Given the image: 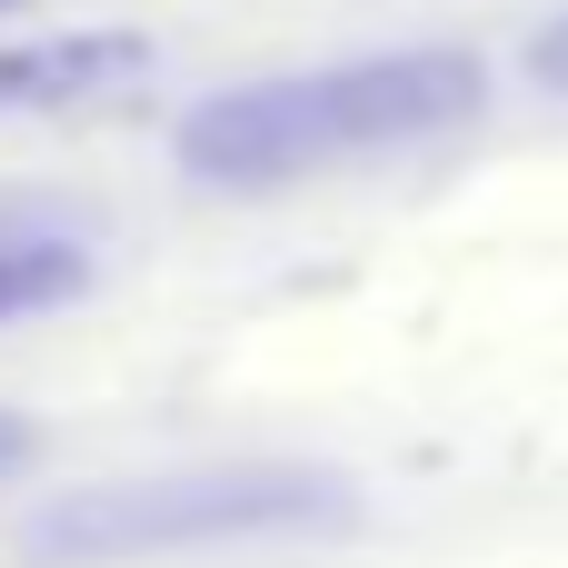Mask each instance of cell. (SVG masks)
Masks as SVG:
<instances>
[{"instance_id": "1", "label": "cell", "mask_w": 568, "mask_h": 568, "mask_svg": "<svg viewBox=\"0 0 568 568\" xmlns=\"http://www.w3.org/2000/svg\"><path fill=\"white\" fill-rule=\"evenodd\" d=\"M469 110H479V60L469 50H439L429 40V50L329 60V70L240 80V90L200 100L180 120V170L190 180H220V190H280L300 170L429 140V130H449Z\"/></svg>"}, {"instance_id": "2", "label": "cell", "mask_w": 568, "mask_h": 568, "mask_svg": "<svg viewBox=\"0 0 568 568\" xmlns=\"http://www.w3.org/2000/svg\"><path fill=\"white\" fill-rule=\"evenodd\" d=\"M349 509L339 469L300 459H230V469H170L130 489H80L30 519L40 568H110V559H170V549H220V539H270V529H320Z\"/></svg>"}, {"instance_id": "3", "label": "cell", "mask_w": 568, "mask_h": 568, "mask_svg": "<svg viewBox=\"0 0 568 568\" xmlns=\"http://www.w3.org/2000/svg\"><path fill=\"white\" fill-rule=\"evenodd\" d=\"M150 70V40L130 30H60V40H10L0 50V110H90Z\"/></svg>"}, {"instance_id": "4", "label": "cell", "mask_w": 568, "mask_h": 568, "mask_svg": "<svg viewBox=\"0 0 568 568\" xmlns=\"http://www.w3.org/2000/svg\"><path fill=\"white\" fill-rule=\"evenodd\" d=\"M90 280V250L60 240V230H10L0 220V320H40L60 300H80Z\"/></svg>"}, {"instance_id": "5", "label": "cell", "mask_w": 568, "mask_h": 568, "mask_svg": "<svg viewBox=\"0 0 568 568\" xmlns=\"http://www.w3.org/2000/svg\"><path fill=\"white\" fill-rule=\"evenodd\" d=\"M529 80H539V90H559V100H568V20H549V30L529 40Z\"/></svg>"}, {"instance_id": "6", "label": "cell", "mask_w": 568, "mask_h": 568, "mask_svg": "<svg viewBox=\"0 0 568 568\" xmlns=\"http://www.w3.org/2000/svg\"><path fill=\"white\" fill-rule=\"evenodd\" d=\"M10 469H30V419L0 409V479H10Z\"/></svg>"}]
</instances>
